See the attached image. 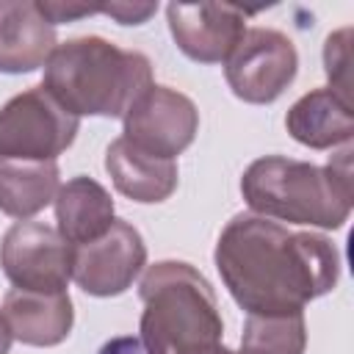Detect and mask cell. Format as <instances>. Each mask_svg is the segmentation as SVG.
I'll list each match as a JSON object with an SVG mask.
<instances>
[{
  "instance_id": "obj_1",
  "label": "cell",
  "mask_w": 354,
  "mask_h": 354,
  "mask_svg": "<svg viewBox=\"0 0 354 354\" xmlns=\"http://www.w3.org/2000/svg\"><path fill=\"white\" fill-rule=\"evenodd\" d=\"M213 263L246 315L304 313L313 299L335 290L343 266L326 235L293 232L254 213H238L227 221Z\"/></svg>"
},
{
  "instance_id": "obj_2",
  "label": "cell",
  "mask_w": 354,
  "mask_h": 354,
  "mask_svg": "<svg viewBox=\"0 0 354 354\" xmlns=\"http://www.w3.org/2000/svg\"><path fill=\"white\" fill-rule=\"evenodd\" d=\"M241 196L254 216L301 227L340 230L351 216V149L315 166L285 155H266L246 166Z\"/></svg>"
},
{
  "instance_id": "obj_3",
  "label": "cell",
  "mask_w": 354,
  "mask_h": 354,
  "mask_svg": "<svg viewBox=\"0 0 354 354\" xmlns=\"http://www.w3.org/2000/svg\"><path fill=\"white\" fill-rule=\"evenodd\" d=\"M41 86L77 119H124L152 86V64L144 53L122 50L102 36H77L53 50Z\"/></svg>"
},
{
  "instance_id": "obj_4",
  "label": "cell",
  "mask_w": 354,
  "mask_h": 354,
  "mask_svg": "<svg viewBox=\"0 0 354 354\" xmlns=\"http://www.w3.org/2000/svg\"><path fill=\"white\" fill-rule=\"evenodd\" d=\"M138 296L144 301L138 337L147 354H199L221 346L224 321L216 293L191 263L147 266Z\"/></svg>"
},
{
  "instance_id": "obj_5",
  "label": "cell",
  "mask_w": 354,
  "mask_h": 354,
  "mask_svg": "<svg viewBox=\"0 0 354 354\" xmlns=\"http://www.w3.org/2000/svg\"><path fill=\"white\" fill-rule=\"evenodd\" d=\"M80 119L44 86L14 94L0 108V158L55 160L75 144Z\"/></svg>"
},
{
  "instance_id": "obj_6",
  "label": "cell",
  "mask_w": 354,
  "mask_h": 354,
  "mask_svg": "<svg viewBox=\"0 0 354 354\" xmlns=\"http://www.w3.org/2000/svg\"><path fill=\"white\" fill-rule=\"evenodd\" d=\"M75 246L44 221H17L0 241V268L19 290L64 293L72 279Z\"/></svg>"
},
{
  "instance_id": "obj_7",
  "label": "cell",
  "mask_w": 354,
  "mask_h": 354,
  "mask_svg": "<svg viewBox=\"0 0 354 354\" xmlns=\"http://www.w3.org/2000/svg\"><path fill=\"white\" fill-rule=\"evenodd\" d=\"M296 44L274 28H249L224 61V77L230 91L252 105H268L279 100L285 88L296 80Z\"/></svg>"
},
{
  "instance_id": "obj_8",
  "label": "cell",
  "mask_w": 354,
  "mask_h": 354,
  "mask_svg": "<svg viewBox=\"0 0 354 354\" xmlns=\"http://www.w3.org/2000/svg\"><path fill=\"white\" fill-rule=\"evenodd\" d=\"M122 138L133 147L174 160L185 152L199 130V111L191 97L171 86L152 83L124 113Z\"/></svg>"
},
{
  "instance_id": "obj_9",
  "label": "cell",
  "mask_w": 354,
  "mask_h": 354,
  "mask_svg": "<svg viewBox=\"0 0 354 354\" xmlns=\"http://www.w3.org/2000/svg\"><path fill=\"white\" fill-rule=\"evenodd\" d=\"M144 266L147 243L141 232L130 221L116 218L102 238L75 246L72 279L83 293L108 299L124 293L138 279Z\"/></svg>"
},
{
  "instance_id": "obj_10",
  "label": "cell",
  "mask_w": 354,
  "mask_h": 354,
  "mask_svg": "<svg viewBox=\"0 0 354 354\" xmlns=\"http://www.w3.org/2000/svg\"><path fill=\"white\" fill-rule=\"evenodd\" d=\"M246 14L230 3H169L166 22L174 44L196 64H224L246 33Z\"/></svg>"
},
{
  "instance_id": "obj_11",
  "label": "cell",
  "mask_w": 354,
  "mask_h": 354,
  "mask_svg": "<svg viewBox=\"0 0 354 354\" xmlns=\"http://www.w3.org/2000/svg\"><path fill=\"white\" fill-rule=\"evenodd\" d=\"M55 47V25L41 17L36 0H0V72H36Z\"/></svg>"
},
{
  "instance_id": "obj_12",
  "label": "cell",
  "mask_w": 354,
  "mask_h": 354,
  "mask_svg": "<svg viewBox=\"0 0 354 354\" xmlns=\"http://www.w3.org/2000/svg\"><path fill=\"white\" fill-rule=\"evenodd\" d=\"M3 318L14 340L25 346L50 348L69 337L75 326V307L69 293H33L11 288L3 296Z\"/></svg>"
},
{
  "instance_id": "obj_13",
  "label": "cell",
  "mask_w": 354,
  "mask_h": 354,
  "mask_svg": "<svg viewBox=\"0 0 354 354\" xmlns=\"http://www.w3.org/2000/svg\"><path fill=\"white\" fill-rule=\"evenodd\" d=\"M105 171L111 174V183L122 196L141 205L166 202L180 183L174 160L149 155L122 136L105 149Z\"/></svg>"
},
{
  "instance_id": "obj_14",
  "label": "cell",
  "mask_w": 354,
  "mask_h": 354,
  "mask_svg": "<svg viewBox=\"0 0 354 354\" xmlns=\"http://www.w3.org/2000/svg\"><path fill=\"white\" fill-rule=\"evenodd\" d=\"M53 205H55V224H58L55 230L72 246H83L102 238L116 221V205L108 188L100 185L94 177L77 174L66 180L58 188Z\"/></svg>"
},
{
  "instance_id": "obj_15",
  "label": "cell",
  "mask_w": 354,
  "mask_h": 354,
  "mask_svg": "<svg viewBox=\"0 0 354 354\" xmlns=\"http://www.w3.org/2000/svg\"><path fill=\"white\" fill-rule=\"evenodd\" d=\"M285 127L293 141L310 149H332L348 144L354 136L351 102H346L329 86L313 88L288 108Z\"/></svg>"
},
{
  "instance_id": "obj_16",
  "label": "cell",
  "mask_w": 354,
  "mask_h": 354,
  "mask_svg": "<svg viewBox=\"0 0 354 354\" xmlns=\"http://www.w3.org/2000/svg\"><path fill=\"white\" fill-rule=\"evenodd\" d=\"M61 188L55 160H17L0 158V213L28 221L41 213Z\"/></svg>"
},
{
  "instance_id": "obj_17",
  "label": "cell",
  "mask_w": 354,
  "mask_h": 354,
  "mask_svg": "<svg viewBox=\"0 0 354 354\" xmlns=\"http://www.w3.org/2000/svg\"><path fill=\"white\" fill-rule=\"evenodd\" d=\"M304 313L293 315H246L241 332V354H304Z\"/></svg>"
},
{
  "instance_id": "obj_18",
  "label": "cell",
  "mask_w": 354,
  "mask_h": 354,
  "mask_svg": "<svg viewBox=\"0 0 354 354\" xmlns=\"http://www.w3.org/2000/svg\"><path fill=\"white\" fill-rule=\"evenodd\" d=\"M351 28H340L326 36L324 41V72L329 77V88L340 94L346 102H351V86H348V64H351Z\"/></svg>"
},
{
  "instance_id": "obj_19",
  "label": "cell",
  "mask_w": 354,
  "mask_h": 354,
  "mask_svg": "<svg viewBox=\"0 0 354 354\" xmlns=\"http://www.w3.org/2000/svg\"><path fill=\"white\" fill-rule=\"evenodd\" d=\"M36 8L41 11V17L50 25H61V22H75L91 14H100V6H88V3H72V0H36Z\"/></svg>"
},
{
  "instance_id": "obj_20",
  "label": "cell",
  "mask_w": 354,
  "mask_h": 354,
  "mask_svg": "<svg viewBox=\"0 0 354 354\" xmlns=\"http://www.w3.org/2000/svg\"><path fill=\"white\" fill-rule=\"evenodd\" d=\"M158 11V3H108L100 6V14H108L119 25H144Z\"/></svg>"
},
{
  "instance_id": "obj_21",
  "label": "cell",
  "mask_w": 354,
  "mask_h": 354,
  "mask_svg": "<svg viewBox=\"0 0 354 354\" xmlns=\"http://www.w3.org/2000/svg\"><path fill=\"white\" fill-rule=\"evenodd\" d=\"M97 354H147L141 337H133V335H122V337H111L100 346Z\"/></svg>"
},
{
  "instance_id": "obj_22",
  "label": "cell",
  "mask_w": 354,
  "mask_h": 354,
  "mask_svg": "<svg viewBox=\"0 0 354 354\" xmlns=\"http://www.w3.org/2000/svg\"><path fill=\"white\" fill-rule=\"evenodd\" d=\"M11 340H14V335H11V329H8V324H6V318L0 313V354H8Z\"/></svg>"
},
{
  "instance_id": "obj_23",
  "label": "cell",
  "mask_w": 354,
  "mask_h": 354,
  "mask_svg": "<svg viewBox=\"0 0 354 354\" xmlns=\"http://www.w3.org/2000/svg\"><path fill=\"white\" fill-rule=\"evenodd\" d=\"M199 354H241V351H230L227 346H213V348H207V351H199Z\"/></svg>"
}]
</instances>
